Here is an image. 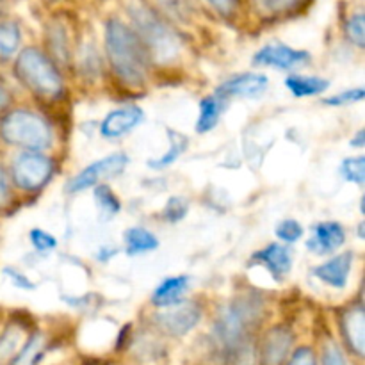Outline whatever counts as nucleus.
Instances as JSON below:
<instances>
[{
	"instance_id": "obj_2",
	"label": "nucleus",
	"mask_w": 365,
	"mask_h": 365,
	"mask_svg": "<svg viewBox=\"0 0 365 365\" xmlns=\"http://www.w3.org/2000/svg\"><path fill=\"white\" fill-rule=\"evenodd\" d=\"M262 319V302L257 296H239L223 307L214 324V341L221 351H239Z\"/></svg>"
},
{
	"instance_id": "obj_33",
	"label": "nucleus",
	"mask_w": 365,
	"mask_h": 365,
	"mask_svg": "<svg viewBox=\"0 0 365 365\" xmlns=\"http://www.w3.org/2000/svg\"><path fill=\"white\" fill-rule=\"evenodd\" d=\"M185 210H187V205H185L184 200L171 198L170 203H168L166 214H164V216H166L168 220L173 221V223H175V221H178V220H180V217H184Z\"/></svg>"
},
{
	"instance_id": "obj_40",
	"label": "nucleus",
	"mask_w": 365,
	"mask_h": 365,
	"mask_svg": "<svg viewBox=\"0 0 365 365\" xmlns=\"http://www.w3.org/2000/svg\"><path fill=\"white\" fill-rule=\"evenodd\" d=\"M364 130H360L359 134H356V138H355V141H351V145L353 146H364Z\"/></svg>"
},
{
	"instance_id": "obj_36",
	"label": "nucleus",
	"mask_w": 365,
	"mask_h": 365,
	"mask_svg": "<svg viewBox=\"0 0 365 365\" xmlns=\"http://www.w3.org/2000/svg\"><path fill=\"white\" fill-rule=\"evenodd\" d=\"M221 14H230L235 7V0H205Z\"/></svg>"
},
{
	"instance_id": "obj_20",
	"label": "nucleus",
	"mask_w": 365,
	"mask_h": 365,
	"mask_svg": "<svg viewBox=\"0 0 365 365\" xmlns=\"http://www.w3.org/2000/svg\"><path fill=\"white\" fill-rule=\"evenodd\" d=\"M223 113V98L221 96H207L200 103V118H198V132H209L220 121Z\"/></svg>"
},
{
	"instance_id": "obj_39",
	"label": "nucleus",
	"mask_w": 365,
	"mask_h": 365,
	"mask_svg": "<svg viewBox=\"0 0 365 365\" xmlns=\"http://www.w3.org/2000/svg\"><path fill=\"white\" fill-rule=\"evenodd\" d=\"M7 103H9V93H7V89L4 88L2 84H0V109L6 107Z\"/></svg>"
},
{
	"instance_id": "obj_3",
	"label": "nucleus",
	"mask_w": 365,
	"mask_h": 365,
	"mask_svg": "<svg viewBox=\"0 0 365 365\" xmlns=\"http://www.w3.org/2000/svg\"><path fill=\"white\" fill-rule=\"evenodd\" d=\"M128 13H130L135 31H138L135 34L139 36L145 48H148L157 61L168 63V61L177 57L180 43H178L177 34L168 27L163 18L157 16L145 4H134V6H130Z\"/></svg>"
},
{
	"instance_id": "obj_37",
	"label": "nucleus",
	"mask_w": 365,
	"mask_h": 365,
	"mask_svg": "<svg viewBox=\"0 0 365 365\" xmlns=\"http://www.w3.org/2000/svg\"><path fill=\"white\" fill-rule=\"evenodd\" d=\"M6 274L11 278V280H14V285H18V287H24V289H32V287H34V285L31 284V280H29V278H25V277H21V274L18 273V271L6 269Z\"/></svg>"
},
{
	"instance_id": "obj_14",
	"label": "nucleus",
	"mask_w": 365,
	"mask_h": 365,
	"mask_svg": "<svg viewBox=\"0 0 365 365\" xmlns=\"http://www.w3.org/2000/svg\"><path fill=\"white\" fill-rule=\"evenodd\" d=\"M353 266V253L346 252L341 253V255L334 257L328 262L321 264L314 269V274L319 278L321 282H324L327 285H331L335 289H342L348 284L349 271H351Z\"/></svg>"
},
{
	"instance_id": "obj_25",
	"label": "nucleus",
	"mask_w": 365,
	"mask_h": 365,
	"mask_svg": "<svg viewBox=\"0 0 365 365\" xmlns=\"http://www.w3.org/2000/svg\"><path fill=\"white\" fill-rule=\"evenodd\" d=\"M20 341H21V330H20V328L11 327V328H7L6 331H4L2 337H0V362L11 359V356L16 353Z\"/></svg>"
},
{
	"instance_id": "obj_19",
	"label": "nucleus",
	"mask_w": 365,
	"mask_h": 365,
	"mask_svg": "<svg viewBox=\"0 0 365 365\" xmlns=\"http://www.w3.org/2000/svg\"><path fill=\"white\" fill-rule=\"evenodd\" d=\"M125 246L128 255H141V253L152 252L159 246L155 235L150 234L146 228L134 227L125 232Z\"/></svg>"
},
{
	"instance_id": "obj_12",
	"label": "nucleus",
	"mask_w": 365,
	"mask_h": 365,
	"mask_svg": "<svg viewBox=\"0 0 365 365\" xmlns=\"http://www.w3.org/2000/svg\"><path fill=\"white\" fill-rule=\"evenodd\" d=\"M267 77L262 73H241L230 81L223 82L217 89V96L227 98V96H259L266 91Z\"/></svg>"
},
{
	"instance_id": "obj_10",
	"label": "nucleus",
	"mask_w": 365,
	"mask_h": 365,
	"mask_svg": "<svg viewBox=\"0 0 365 365\" xmlns=\"http://www.w3.org/2000/svg\"><path fill=\"white\" fill-rule=\"evenodd\" d=\"M294 335L289 328L274 327L273 330L267 331L262 342V351H260V360L262 365H284L291 353Z\"/></svg>"
},
{
	"instance_id": "obj_26",
	"label": "nucleus",
	"mask_w": 365,
	"mask_h": 365,
	"mask_svg": "<svg viewBox=\"0 0 365 365\" xmlns=\"http://www.w3.org/2000/svg\"><path fill=\"white\" fill-rule=\"evenodd\" d=\"M342 175L346 177V180L355 182V184L362 185L365 180V159L364 157H351V159H346L342 163Z\"/></svg>"
},
{
	"instance_id": "obj_13",
	"label": "nucleus",
	"mask_w": 365,
	"mask_h": 365,
	"mask_svg": "<svg viewBox=\"0 0 365 365\" xmlns=\"http://www.w3.org/2000/svg\"><path fill=\"white\" fill-rule=\"evenodd\" d=\"M346 241L344 228L339 223H319L314 227L312 239L307 242V248L312 250L317 255L334 253L341 248Z\"/></svg>"
},
{
	"instance_id": "obj_4",
	"label": "nucleus",
	"mask_w": 365,
	"mask_h": 365,
	"mask_svg": "<svg viewBox=\"0 0 365 365\" xmlns=\"http://www.w3.org/2000/svg\"><path fill=\"white\" fill-rule=\"evenodd\" d=\"M16 75L32 93L43 98H57L63 93V78L52 61L38 48H24L16 59Z\"/></svg>"
},
{
	"instance_id": "obj_15",
	"label": "nucleus",
	"mask_w": 365,
	"mask_h": 365,
	"mask_svg": "<svg viewBox=\"0 0 365 365\" xmlns=\"http://www.w3.org/2000/svg\"><path fill=\"white\" fill-rule=\"evenodd\" d=\"M342 331L353 353L362 356L365 349V314L362 307L356 305L346 310L342 316Z\"/></svg>"
},
{
	"instance_id": "obj_16",
	"label": "nucleus",
	"mask_w": 365,
	"mask_h": 365,
	"mask_svg": "<svg viewBox=\"0 0 365 365\" xmlns=\"http://www.w3.org/2000/svg\"><path fill=\"white\" fill-rule=\"evenodd\" d=\"M253 260L266 266V269L273 274L274 280H282L285 274H289L292 266L291 252L282 245H269L262 252H257Z\"/></svg>"
},
{
	"instance_id": "obj_21",
	"label": "nucleus",
	"mask_w": 365,
	"mask_h": 365,
	"mask_svg": "<svg viewBox=\"0 0 365 365\" xmlns=\"http://www.w3.org/2000/svg\"><path fill=\"white\" fill-rule=\"evenodd\" d=\"M43 351H45V339L41 334H34L18 351L11 365H36L41 359Z\"/></svg>"
},
{
	"instance_id": "obj_7",
	"label": "nucleus",
	"mask_w": 365,
	"mask_h": 365,
	"mask_svg": "<svg viewBox=\"0 0 365 365\" xmlns=\"http://www.w3.org/2000/svg\"><path fill=\"white\" fill-rule=\"evenodd\" d=\"M200 317H202V310L196 303L178 302L157 314L155 323L164 334L171 337H182L200 323Z\"/></svg>"
},
{
	"instance_id": "obj_32",
	"label": "nucleus",
	"mask_w": 365,
	"mask_h": 365,
	"mask_svg": "<svg viewBox=\"0 0 365 365\" xmlns=\"http://www.w3.org/2000/svg\"><path fill=\"white\" fill-rule=\"evenodd\" d=\"M321 365H348V362H346V356L342 355V351L337 346L328 344L327 348H324L323 362H321Z\"/></svg>"
},
{
	"instance_id": "obj_18",
	"label": "nucleus",
	"mask_w": 365,
	"mask_h": 365,
	"mask_svg": "<svg viewBox=\"0 0 365 365\" xmlns=\"http://www.w3.org/2000/svg\"><path fill=\"white\" fill-rule=\"evenodd\" d=\"M289 91L296 96V98H305V96L321 95L328 89L330 82L319 77H303V75H292L285 81Z\"/></svg>"
},
{
	"instance_id": "obj_23",
	"label": "nucleus",
	"mask_w": 365,
	"mask_h": 365,
	"mask_svg": "<svg viewBox=\"0 0 365 365\" xmlns=\"http://www.w3.org/2000/svg\"><path fill=\"white\" fill-rule=\"evenodd\" d=\"M20 45V29L14 24H0V57H9Z\"/></svg>"
},
{
	"instance_id": "obj_5",
	"label": "nucleus",
	"mask_w": 365,
	"mask_h": 365,
	"mask_svg": "<svg viewBox=\"0 0 365 365\" xmlns=\"http://www.w3.org/2000/svg\"><path fill=\"white\" fill-rule=\"evenodd\" d=\"M2 138L11 145L21 146V148L39 150L48 148L52 143V132L48 123L38 114L31 110H13L7 114L2 121Z\"/></svg>"
},
{
	"instance_id": "obj_29",
	"label": "nucleus",
	"mask_w": 365,
	"mask_h": 365,
	"mask_svg": "<svg viewBox=\"0 0 365 365\" xmlns=\"http://www.w3.org/2000/svg\"><path fill=\"white\" fill-rule=\"evenodd\" d=\"M346 32H348V38L355 43L356 46L365 45V18L364 14H355L351 16V20L346 25Z\"/></svg>"
},
{
	"instance_id": "obj_17",
	"label": "nucleus",
	"mask_w": 365,
	"mask_h": 365,
	"mask_svg": "<svg viewBox=\"0 0 365 365\" xmlns=\"http://www.w3.org/2000/svg\"><path fill=\"white\" fill-rule=\"evenodd\" d=\"M189 287L187 277H171L163 280V284L155 289L152 296V303L155 307H166L175 305V303L182 302V296L185 294Z\"/></svg>"
},
{
	"instance_id": "obj_8",
	"label": "nucleus",
	"mask_w": 365,
	"mask_h": 365,
	"mask_svg": "<svg viewBox=\"0 0 365 365\" xmlns=\"http://www.w3.org/2000/svg\"><path fill=\"white\" fill-rule=\"evenodd\" d=\"M128 159L123 153H114V155L106 157V159H100L96 163L89 164L86 170H82L81 173L75 175L73 178L68 184V191L70 192H78L84 191V189L93 187V185L98 184L103 178H110L114 175H120L121 171L127 166Z\"/></svg>"
},
{
	"instance_id": "obj_27",
	"label": "nucleus",
	"mask_w": 365,
	"mask_h": 365,
	"mask_svg": "<svg viewBox=\"0 0 365 365\" xmlns=\"http://www.w3.org/2000/svg\"><path fill=\"white\" fill-rule=\"evenodd\" d=\"M95 200L100 209H102V212H106L107 216H114L120 210V202H118L114 192L107 185H96Z\"/></svg>"
},
{
	"instance_id": "obj_6",
	"label": "nucleus",
	"mask_w": 365,
	"mask_h": 365,
	"mask_svg": "<svg viewBox=\"0 0 365 365\" xmlns=\"http://www.w3.org/2000/svg\"><path fill=\"white\" fill-rule=\"evenodd\" d=\"M53 164L48 157L38 152L21 153L13 164V178L24 191H38L48 182Z\"/></svg>"
},
{
	"instance_id": "obj_38",
	"label": "nucleus",
	"mask_w": 365,
	"mask_h": 365,
	"mask_svg": "<svg viewBox=\"0 0 365 365\" xmlns=\"http://www.w3.org/2000/svg\"><path fill=\"white\" fill-rule=\"evenodd\" d=\"M7 198H9V189H7V178L4 170L0 168V207L6 205Z\"/></svg>"
},
{
	"instance_id": "obj_28",
	"label": "nucleus",
	"mask_w": 365,
	"mask_h": 365,
	"mask_svg": "<svg viewBox=\"0 0 365 365\" xmlns=\"http://www.w3.org/2000/svg\"><path fill=\"white\" fill-rule=\"evenodd\" d=\"M277 237L284 242H296L298 239L303 237V227L294 220H285L278 223L277 230H274Z\"/></svg>"
},
{
	"instance_id": "obj_22",
	"label": "nucleus",
	"mask_w": 365,
	"mask_h": 365,
	"mask_svg": "<svg viewBox=\"0 0 365 365\" xmlns=\"http://www.w3.org/2000/svg\"><path fill=\"white\" fill-rule=\"evenodd\" d=\"M168 134H170V138H171L170 139L171 148L168 150L166 155H163L160 159L150 160L148 166L153 168V170H163V168L170 166V164L175 163V160H177L178 157L185 152V148H187V138H185V135L178 134V132H173V130H170Z\"/></svg>"
},
{
	"instance_id": "obj_11",
	"label": "nucleus",
	"mask_w": 365,
	"mask_h": 365,
	"mask_svg": "<svg viewBox=\"0 0 365 365\" xmlns=\"http://www.w3.org/2000/svg\"><path fill=\"white\" fill-rule=\"evenodd\" d=\"M143 121V110L135 106L123 107V109H116L110 114H107L106 120L100 125V132L103 138L116 139L121 135L128 134L132 128L138 127Z\"/></svg>"
},
{
	"instance_id": "obj_9",
	"label": "nucleus",
	"mask_w": 365,
	"mask_h": 365,
	"mask_svg": "<svg viewBox=\"0 0 365 365\" xmlns=\"http://www.w3.org/2000/svg\"><path fill=\"white\" fill-rule=\"evenodd\" d=\"M309 52L305 50H294L287 45H280V43H273V45H266L262 50L255 53L253 61L262 66H273L278 70H291V68L298 66V64L309 61Z\"/></svg>"
},
{
	"instance_id": "obj_1",
	"label": "nucleus",
	"mask_w": 365,
	"mask_h": 365,
	"mask_svg": "<svg viewBox=\"0 0 365 365\" xmlns=\"http://www.w3.org/2000/svg\"><path fill=\"white\" fill-rule=\"evenodd\" d=\"M106 48L118 77L130 86L143 84L146 77V48L139 36L120 20H109L106 27Z\"/></svg>"
},
{
	"instance_id": "obj_24",
	"label": "nucleus",
	"mask_w": 365,
	"mask_h": 365,
	"mask_svg": "<svg viewBox=\"0 0 365 365\" xmlns=\"http://www.w3.org/2000/svg\"><path fill=\"white\" fill-rule=\"evenodd\" d=\"M302 0H253L257 9L267 16H274V14H284L287 11L294 9Z\"/></svg>"
},
{
	"instance_id": "obj_31",
	"label": "nucleus",
	"mask_w": 365,
	"mask_h": 365,
	"mask_svg": "<svg viewBox=\"0 0 365 365\" xmlns=\"http://www.w3.org/2000/svg\"><path fill=\"white\" fill-rule=\"evenodd\" d=\"M365 96V91L362 88H356V89H349V91L341 93V95H335L331 98L327 100V103L330 106H342V103H351V102H360Z\"/></svg>"
},
{
	"instance_id": "obj_30",
	"label": "nucleus",
	"mask_w": 365,
	"mask_h": 365,
	"mask_svg": "<svg viewBox=\"0 0 365 365\" xmlns=\"http://www.w3.org/2000/svg\"><path fill=\"white\" fill-rule=\"evenodd\" d=\"M31 242L34 245V248L38 252H50V250L56 248V237L43 230H32L31 232Z\"/></svg>"
},
{
	"instance_id": "obj_35",
	"label": "nucleus",
	"mask_w": 365,
	"mask_h": 365,
	"mask_svg": "<svg viewBox=\"0 0 365 365\" xmlns=\"http://www.w3.org/2000/svg\"><path fill=\"white\" fill-rule=\"evenodd\" d=\"M164 9L175 16H184L187 13V0H157Z\"/></svg>"
},
{
	"instance_id": "obj_34",
	"label": "nucleus",
	"mask_w": 365,
	"mask_h": 365,
	"mask_svg": "<svg viewBox=\"0 0 365 365\" xmlns=\"http://www.w3.org/2000/svg\"><path fill=\"white\" fill-rule=\"evenodd\" d=\"M287 365H317L316 355L310 348H299L296 349L294 355L291 356Z\"/></svg>"
}]
</instances>
